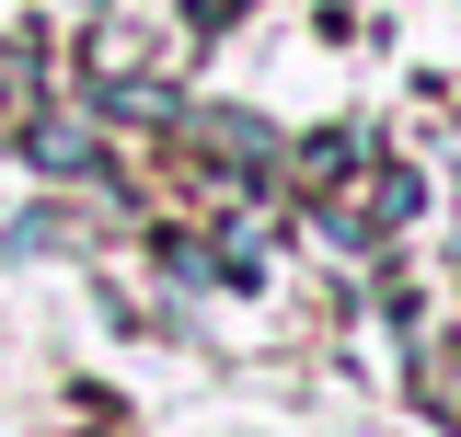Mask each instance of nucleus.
I'll return each mask as SVG.
<instances>
[{
	"label": "nucleus",
	"instance_id": "1",
	"mask_svg": "<svg viewBox=\"0 0 461 437\" xmlns=\"http://www.w3.org/2000/svg\"><path fill=\"white\" fill-rule=\"evenodd\" d=\"M23 138H35V173H58V184H81V173H104V138H93L81 115H35Z\"/></svg>",
	"mask_w": 461,
	"mask_h": 437
},
{
	"label": "nucleus",
	"instance_id": "2",
	"mask_svg": "<svg viewBox=\"0 0 461 437\" xmlns=\"http://www.w3.org/2000/svg\"><path fill=\"white\" fill-rule=\"evenodd\" d=\"M23 115H35V69L0 47V138H23Z\"/></svg>",
	"mask_w": 461,
	"mask_h": 437
},
{
	"label": "nucleus",
	"instance_id": "3",
	"mask_svg": "<svg viewBox=\"0 0 461 437\" xmlns=\"http://www.w3.org/2000/svg\"><path fill=\"white\" fill-rule=\"evenodd\" d=\"M162 276H173V288H220V276H208V254H196V242H162Z\"/></svg>",
	"mask_w": 461,
	"mask_h": 437
}]
</instances>
